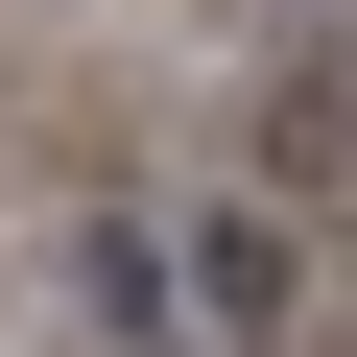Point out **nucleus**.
Wrapping results in <instances>:
<instances>
[{
	"label": "nucleus",
	"instance_id": "f257e3e1",
	"mask_svg": "<svg viewBox=\"0 0 357 357\" xmlns=\"http://www.w3.org/2000/svg\"><path fill=\"white\" fill-rule=\"evenodd\" d=\"M286 310H310V238H286L262 191H215V215H191V333H286Z\"/></svg>",
	"mask_w": 357,
	"mask_h": 357
},
{
	"label": "nucleus",
	"instance_id": "f03ea898",
	"mask_svg": "<svg viewBox=\"0 0 357 357\" xmlns=\"http://www.w3.org/2000/svg\"><path fill=\"white\" fill-rule=\"evenodd\" d=\"M72 310H96L119 357H167V333H191V238H167V215H96V238H72Z\"/></svg>",
	"mask_w": 357,
	"mask_h": 357
}]
</instances>
